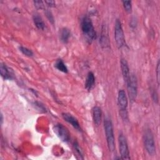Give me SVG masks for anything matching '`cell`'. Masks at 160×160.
<instances>
[{
  "instance_id": "44dd1931",
  "label": "cell",
  "mask_w": 160,
  "mask_h": 160,
  "mask_svg": "<svg viewBox=\"0 0 160 160\" xmlns=\"http://www.w3.org/2000/svg\"><path fill=\"white\" fill-rule=\"evenodd\" d=\"M159 70H160V64H159V60L158 61L157 63V66H156V79H157V82L158 85H159Z\"/></svg>"
},
{
  "instance_id": "30bf717a",
  "label": "cell",
  "mask_w": 160,
  "mask_h": 160,
  "mask_svg": "<svg viewBox=\"0 0 160 160\" xmlns=\"http://www.w3.org/2000/svg\"><path fill=\"white\" fill-rule=\"evenodd\" d=\"M0 73L1 77L6 80H11L14 78L13 71L3 63H1L0 66Z\"/></svg>"
},
{
  "instance_id": "5bb4252c",
  "label": "cell",
  "mask_w": 160,
  "mask_h": 160,
  "mask_svg": "<svg viewBox=\"0 0 160 160\" xmlns=\"http://www.w3.org/2000/svg\"><path fill=\"white\" fill-rule=\"evenodd\" d=\"M32 19H33V22L36 26V27L39 29V30H42L44 31L45 29L46 26L45 24L42 19V18L38 14H35L33 15L32 16Z\"/></svg>"
},
{
  "instance_id": "4fadbf2b",
  "label": "cell",
  "mask_w": 160,
  "mask_h": 160,
  "mask_svg": "<svg viewBox=\"0 0 160 160\" xmlns=\"http://www.w3.org/2000/svg\"><path fill=\"white\" fill-rule=\"evenodd\" d=\"M95 83V76L93 72H89L85 82V88L88 91H91L94 86Z\"/></svg>"
},
{
  "instance_id": "7402d4cb",
  "label": "cell",
  "mask_w": 160,
  "mask_h": 160,
  "mask_svg": "<svg viewBox=\"0 0 160 160\" xmlns=\"http://www.w3.org/2000/svg\"><path fill=\"white\" fill-rule=\"evenodd\" d=\"M45 14H46V17H47L48 19H49V21L52 24H53L54 21V17H53V16H52L51 12L49 11H48V10H46V12H45Z\"/></svg>"
},
{
  "instance_id": "e0dca14e",
  "label": "cell",
  "mask_w": 160,
  "mask_h": 160,
  "mask_svg": "<svg viewBox=\"0 0 160 160\" xmlns=\"http://www.w3.org/2000/svg\"><path fill=\"white\" fill-rule=\"evenodd\" d=\"M73 148H74V151H75V154L76 156H79V159H83L84 158H83V155H82V150L80 148V146H79V144L78 143V142H74V144H73Z\"/></svg>"
},
{
  "instance_id": "d6986e66",
  "label": "cell",
  "mask_w": 160,
  "mask_h": 160,
  "mask_svg": "<svg viewBox=\"0 0 160 160\" xmlns=\"http://www.w3.org/2000/svg\"><path fill=\"white\" fill-rule=\"evenodd\" d=\"M19 51L25 56H28V57H32L33 56V52L28 49V48H26V47H24V46H20L19 48Z\"/></svg>"
},
{
  "instance_id": "3957f363",
  "label": "cell",
  "mask_w": 160,
  "mask_h": 160,
  "mask_svg": "<svg viewBox=\"0 0 160 160\" xmlns=\"http://www.w3.org/2000/svg\"><path fill=\"white\" fill-rule=\"evenodd\" d=\"M118 105L120 115L123 120H127L128 118V100L124 90L120 89L118 94Z\"/></svg>"
},
{
  "instance_id": "5b68a950",
  "label": "cell",
  "mask_w": 160,
  "mask_h": 160,
  "mask_svg": "<svg viewBox=\"0 0 160 160\" xmlns=\"http://www.w3.org/2000/svg\"><path fill=\"white\" fill-rule=\"evenodd\" d=\"M114 39L119 48H121L125 44V38L121 22L117 19L115 22L114 26Z\"/></svg>"
},
{
  "instance_id": "ac0fdd59",
  "label": "cell",
  "mask_w": 160,
  "mask_h": 160,
  "mask_svg": "<svg viewBox=\"0 0 160 160\" xmlns=\"http://www.w3.org/2000/svg\"><path fill=\"white\" fill-rule=\"evenodd\" d=\"M106 29H103V32H104V34H102L101 36V39H100V42L101 46H104L105 48L109 46V40L108 38L107 35L106 34Z\"/></svg>"
},
{
  "instance_id": "9a60e30c",
  "label": "cell",
  "mask_w": 160,
  "mask_h": 160,
  "mask_svg": "<svg viewBox=\"0 0 160 160\" xmlns=\"http://www.w3.org/2000/svg\"><path fill=\"white\" fill-rule=\"evenodd\" d=\"M60 39L63 43H68L71 37V31L69 29L66 28H63L60 31Z\"/></svg>"
},
{
  "instance_id": "9c48e42d",
  "label": "cell",
  "mask_w": 160,
  "mask_h": 160,
  "mask_svg": "<svg viewBox=\"0 0 160 160\" xmlns=\"http://www.w3.org/2000/svg\"><path fill=\"white\" fill-rule=\"evenodd\" d=\"M121 69L123 79L124 81L125 84L127 85L131 79V73H130L128 62L124 59H122L121 60Z\"/></svg>"
},
{
  "instance_id": "277c9868",
  "label": "cell",
  "mask_w": 160,
  "mask_h": 160,
  "mask_svg": "<svg viewBox=\"0 0 160 160\" xmlns=\"http://www.w3.org/2000/svg\"><path fill=\"white\" fill-rule=\"evenodd\" d=\"M143 142L146 151L150 156H154L156 154V145L154 139V136L149 129L144 131L143 134Z\"/></svg>"
},
{
  "instance_id": "7a4b0ae2",
  "label": "cell",
  "mask_w": 160,
  "mask_h": 160,
  "mask_svg": "<svg viewBox=\"0 0 160 160\" xmlns=\"http://www.w3.org/2000/svg\"><path fill=\"white\" fill-rule=\"evenodd\" d=\"M81 30L83 34L89 41L94 40L96 37V33L91 18L84 16L81 21Z\"/></svg>"
},
{
  "instance_id": "ba28073f",
  "label": "cell",
  "mask_w": 160,
  "mask_h": 160,
  "mask_svg": "<svg viewBox=\"0 0 160 160\" xmlns=\"http://www.w3.org/2000/svg\"><path fill=\"white\" fill-rule=\"evenodd\" d=\"M118 142H119V153L121 159H130L129 151L128 148V142L126 137L123 134L120 133L118 136Z\"/></svg>"
},
{
  "instance_id": "2e32d148",
  "label": "cell",
  "mask_w": 160,
  "mask_h": 160,
  "mask_svg": "<svg viewBox=\"0 0 160 160\" xmlns=\"http://www.w3.org/2000/svg\"><path fill=\"white\" fill-rule=\"evenodd\" d=\"M54 67L58 70H59V71H61L64 73H67L68 72L67 66H66L64 61L61 59H58L56 60V61L55 62V64H54Z\"/></svg>"
},
{
  "instance_id": "ffe728a7",
  "label": "cell",
  "mask_w": 160,
  "mask_h": 160,
  "mask_svg": "<svg viewBox=\"0 0 160 160\" xmlns=\"http://www.w3.org/2000/svg\"><path fill=\"white\" fill-rule=\"evenodd\" d=\"M123 7L125 9V11L130 13L132 11V2L131 1H122Z\"/></svg>"
},
{
  "instance_id": "8fae6325",
  "label": "cell",
  "mask_w": 160,
  "mask_h": 160,
  "mask_svg": "<svg viewBox=\"0 0 160 160\" xmlns=\"http://www.w3.org/2000/svg\"><path fill=\"white\" fill-rule=\"evenodd\" d=\"M62 117L65 120V121L70 124L74 128L78 130L79 131H81V128L78 121L71 114L67 112H62Z\"/></svg>"
},
{
  "instance_id": "cb8c5ba5",
  "label": "cell",
  "mask_w": 160,
  "mask_h": 160,
  "mask_svg": "<svg viewBox=\"0 0 160 160\" xmlns=\"http://www.w3.org/2000/svg\"><path fill=\"white\" fill-rule=\"evenodd\" d=\"M44 2L49 7H54L56 4L54 1H45Z\"/></svg>"
},
{
  "instance_id": "8992f818",
  "label": "cell",
  "mask_w": 160,
  "mask_h": 160,
  "mask_svg": "<svg viewBox=\"0 0 160 160\" xmlns=\"http://www.w3.org/2000/svg\"><path fill=\"white\" fill-rule=\"evenodd\" d=\"M53 131L57 136L63 142H68L69 141L71 136L70 132L68 128L63 124L58 123L53 126Z\"/></svg>"
},
{
  "instance_id": "d4e9b609",
  "label": "cell",
  "mask_w": 160,
  "mask_h": 160,
  "mask_svg": "<svg viewBox=\"0 0 160 160\" xmlns=\"http://www.w3.org/2000/svg\"><path fill=\"white\" fill-rule=\"evenodd\" d=\"M2 122H3V116H2V114H1V124H2Z\"/></svg>"
},
{
  "instance_id": "7c38bea8",
  "label": "cell",
  "mask_w": 160,
  "mask_h": 160,
  "mask_svg": "<svg viewBox=\"0 0 160 160\" xmlns=\"http://www.w3.org/2000/svg\"><path fill=\"white\" fill-rule=\"evenodd\" d=\"M102 118V111L99 106H94L92 108V119L94 123L96 126H99L101 123Z\"/></svg>"
},
{
  "instance_id": "603a6c76",
  "label": "cell",
  "mask_w": 160,
  "mask_h": 160,
  "mask_svg": "<svg viewBox=\"0 0 160 160\" xmlns=\"http://www.w3.org/2000/svg\"><path fill=\"white\" fill-rule=\"evenodd\" d=\"M34 4L37 9H42L44 8V2L42 1H34Z\"/></svg>"
},
{
  "instance_id": "52a82bcc",
  "label": "cell",
  "mask_w": 160,
  "mask_h": 160,
  "mask_svg": "<svg viewBox=\"0 0 160 160\" xmlns=\"http://www.w3.org/2000/svg\"><path fill=\"white\" fill-rule=\"evenodd\" d=\"M126 86L128 89L129 99L131 102H133L135 101L138 94V81L137 78L134 74H131L130 81Z\"/></svg>"
},
{
  "instance_id": "6da1fadb",
  "label": "cell",
  "mask_w": 160,
  "mask_h": 160,
  "mask_svg": "<svg viewBox=\"0 0 160 160\" xmlns=\"http://www.w3.org/2000/svg\"><path fill=\"white\" fill-rule=\"evenodd\" d=\"M104 128L105 134L106 137V141L108 147L111 152H113L115 150V142L114 136L113 131V126L111 119L106 118L104 121Z\"/></svg>"
}]
</instances>
